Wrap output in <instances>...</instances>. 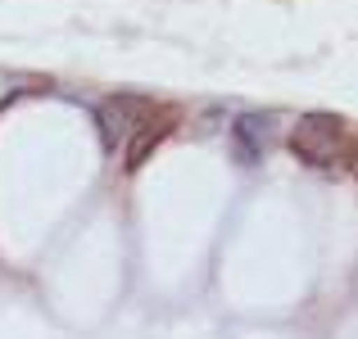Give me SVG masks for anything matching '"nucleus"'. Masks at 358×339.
<instances>
[{
	"label": "nucleus",
	"instance_id": "obj_1",
	"mask_svg": "<svg viewBox=\"0 0 358 339\" xmlns=\"http://www.w3.org/2000/svg\"><path fill=\"white\" fill-rule=\"evenodd\" d=\"M290 149L313 167L336 163L341 149H345V122L336 118V113H308V118H299L295 131H290Z\"/></svg>",
	"mask_w": 358,
	"mask_h": 339
},
{
	"label": "nucleus",
	"instance_id": "obj_2",
	"mask_svg": "<svg viewBox=\"0 0 358 339\" xmlns=\"http://www.w3.org/2000/svg\"><path fill=\"white\" fill-rule=\"evenodd\" d=\"M96 122H100V140H105V149H122L131 131H141L150 122V105L136 100V96H114L109 105H100Z\"/></svg>",
	"mask_w": 358,
	"mask_h": 339
},
{
	"label": "nucleus",
	"instance_id": "obj_3",
	"mask_svg": "<svg viewBox=\"0 0 358 339\" xmlns=\"http://www.w3.org/2000/svg\"><path fill=\"white\" fill-rule=\"evenodd\" d=\"M268 122L272 118H241L236 122V154H241V163H259L263 158V149H268Z\"/></svg>",
	"mask_w": 358,
	"mask_h": 339
},
{
	"label": "nucleus",
	"instance_id": "obj_4",
	"mask_svg": "<svg viewBox=\"0 0 358 339\" xmlns=\"http://www.w3.org/2000/svg\"><path fill=\"white\" fill-rule=\"evenodd\" d=\"M168 131H173V122H159L155 131H150V127H141V136L131 140V149H127V167H141V163H145V158H150V149H155L159 140L168 136Z\"/></svg>",
	"mask_w": 358,
	"mask_h": 339
}]
</instances>
